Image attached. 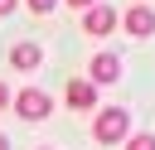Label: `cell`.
<instances>
[{"instance_id": "cell-9", "label": "cell", "mask_w": 155, "mask_h": 150, "mask_svg": "<svg viewBox=\"0 0 155 150\" xmlns=\"http://www.w3.org/2000/svg\"><path fill=\"white\" fill-rule=\"evenodd\" d=\"M24 5H29L34 15H53V10H58V0H24Z\"/></svg>"}, {"instance_id": "cell-13", "label": "cell", "mask_w": 155, "mask_h": 150, "mask_svg": "<svg viewBox=\"0 0 155 150\" xmlns=\"http://www.w3.org/2000/svg\"><path fill=\"white\" fill-rule=\"evenodd\" d=\"M0 150H10V135H5V131H0Z\"/></svg>"}, {"instance_id": "cell-4", "label": "cell", "mask_w": 155, "mask_h": 150, "mask_svg": "<svg viewBox=\"0 0 155 150\" xmlns=\"http://www.w3.org/2000/svg\"><path fill=\"white\" fill-rule=\"evenodd\" d=\"M121 29H126L131 39H150V34H155V10H150L145 0H136V5L121 15Z\"/></svg>"}, {"instance_id": "cell-10", "label": "cell", "mask_w": 155, "mask_h": 150, "mask_svg": "<svg viewBox=\"0 0 155 150\" xmlns=\"http://www.w3.org/2000/svg\"><path fill=\"white\" fill-rule=\"evenodd\" d=\"M10 97H15V92H10V87H5V77H0V111L10 106Z\"/></svg>"}, {"instance_id": "cell-6", "label": "cell", "mask_w": 155, "mask_h": 150, "mask_svg": "<svg viewBox=\"0 0 155 150\" xmlns=\"http://www.w3.org/2000/svg\"><path fill=\"white\" fill-rule=\"evenodd\" d=\"M63 97H68V106H73V111H97V87H92L87 77H73Z\"/></svg>"}, {"instance_id": "cell-5", "label": "cell", "mask_w": 155, "mask_h": 150, "mask_svg": "<svg viewBox=\"0 0 155 150\" xmlns=\"http://www.w3.org/2000/svg\"><path fill=\"white\" fill-rule=\"evenodd\" d=\"M116 77H121V53H107V48H102V53L87 63V82H92V87H107V82H116Z\"/></svg>"}, {"instance_id": "cell-11", "label": "cell", "mask_w": 155, "mask_h": 150, "mask_svg": "<svg viewBox=\"0 0 155 150\" xmlns=\"http://www.w3.org/2000/svg\"><path fill=\"white\" fill-rule=\"evenodd\" d=\"M19 10V0H0V15H15Z\"/></svg>"}, {"instance_id": "cell-1", "label": "cell", "mask_w": 155, "mask_h": 150, "mask_svg": "<svg viewBox=\"0 0 155 150\" xmlns=\"http://www.w3.org/2000/svg\"><path fill=\"white\" fill-rule=\"evenodd\" d=\"M92 135H97L102 145H121V140L131 135V111H126V106H97Z\"/></svg>"}, {"instance_id": "cell-14", "label": "cell", "mask_w": 155, "mask_h": 150, "mask_svg": "<svg viewBox=\"0 0 155 150\" xmlns=\"http://www.w3.org/2000/svg\"><path fill=\"white\" fill-rule=\"evenodd\" d=\"M39 150H53V145H39Z\"/></svg>"}, {"instance_id": "cell-2", "label": "cell", "mask_w": 155, "mask_h": 150, "mask_svg": "<svg viewBox=\"0 0 155 150\" xmlns=\"http://www.w3.org/2000/svg\"><path fill=\"white\" fill-rule=\"evenodd\" d=\"M10 106H15L24 121H44V116H53V97H48L44 87H19V92L10 97Z\"/></svg>"}, {"instance_id": "cell-7", "label": "cell", "mask_w": 155, "mask_h": 150, "mask_svg": "<svg viewBox=\"0 0 155 150\" xmlns=\"http://www.w3.org/2000/svg\"><path fill=\"white\" fill-rule=\"evenodd\" d=\"M39 63H44V48H39V44H15V48H10V68H15V73H34Z\"/></svg>"}, {"instance_id": "cell-12", "label": "cell", "mask_w": 155, "mask_h": 150, "mask_svg": "<svg viewBox=\"0 0 155 150\" xmlns=\"http://www.w3.org/2000/svg\"><path fill=\"white\" fill-rule=\"evenodd\" d=\"M68 5H73V10L82 15V10H87V5H97V0H68Z\"/></svg>"}, {"instance_id": "cell-8", "label": "cell", "mask_w": 155, "mask_h": 150, "mask_svg": "<svg viewBox=\"0 0 155 150\" xmlns=\"http://www.w3.org/2000/svg\"><path fill=\"white\" fill-rule=\"evenodd\" d=\"M121 150H155V135H150V131H140V135H126V140H121Z\"/></svg>"}, {"instance_id": "cell-3", "label": "cell", "mask_w": 155, "mask_h": 150, "mask_svg": "<svg viewBox=\"0 0 155 150\" xmlns=\"http://www.w3.org/2000/svg\"><path fill=\"white\" fill-rule=\"evenodd\" d=\"M116 24H121V15H116L111 5H102V0L82 10V34H92V39H107V34L116 29Z\"/></svg>"}]
</instances>
